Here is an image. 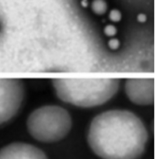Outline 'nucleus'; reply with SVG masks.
<instances>
[{
    "instance_id": "nucleus-1",
    "label": "nucleus",
    "mask_w": 156,
    "mask_h": 159,
    "mask_svg": "<svg viewBox=\"0 0 156 159\" xmlns=\"http://www.w3.org/2000/svg\"><path fill=\"white\" fill-rule=\"evenodd\" d=\"M148 132L143 123L127 110L102 113L92 121L89 146L102 159H136L144 152Z\"/></svg>"
},
{
    "instance_id": "nucleus-2",
    "label": "nucleus",
    "mask_w": 156,
    "mask_h": 159,
    "mask_svg": "<svg viewBox=\"0 0 156 159\" xmlns=\"http://www.w3.org/2000/svg\"><path fill=\"white\" fill-rule=\"evenodd\" d=\"M57 96L62 101L81 107L103 104L117 93L118 81L115 79H65L54 81Z\"/></svg>"
},
{
    "instance_id": "nucleus-3",
    "label": "nucleus",
    "mask_w": 156,
    "mask_h": 159,
    "mask_svg": "<svg viewBox=\"0 0 156 159\" xmlns=\"http://www.w3.org/2000/svg\"><path fill=\"white\" fill-rule=\"evenodd\" d=\"M34 138L44 143H53L63 139L72 126V120L66 110L57 105H45L31 113L26 123Z\"/></svg>"
},
{
    "instance_id": "nucleus-4",
    "label": "nucleus",
    "mask_w": 156,
    "mask_h": 159,
    "mask_svg": "<svg viewBox=\"0 0 156 159\" xmlns=\"http://www.w3.org/2000/svg\"><path fill=\"white\" fill-rule=\"evenodd\" d=\"M24 99L23 86L17 81H0V125L19 112Z\"/></svg>"
},
{
    "instance_id": "nucleus-5",
    "label": "nucleus",
    "mask_w": 156,
    "mask_h": 159,
    "mask_svg": "<svg viewBox=\"0 0 156 159\" xmlns=\"http://www.w3.org/2000/svg\"><path fill=\"white\" fill-rule=\"evenodd\" d=\"M126 91L132 102L140 105H151L154 101V83L151 79H131L126 83Z\"/></svg>"
},
{
    "instance_id": "nucleus-6",
    "label": "nucleus",
    "mask_w": 156,
    "mask_h": 159,
    "mask_svg": "<svg viewBox=\"0 0 156 159\" xmlns=\"http://www.w3.org/2000/svg\"><path fill=\"white\" fill-rule=\"evenodd\" d=\"M0 159H48L40 149L26 143L15 142L0 149Z\"/></svg>"
},
{
    "instance_id": "nucleus-7",
    "label": "nucleus",
    "mask_w": 156,
    "mask_h": 159,
    "mask_svg": "<svg viewBox=\"0 0 156 159\" xmlns=\"http://www.w3.org/2000/svg\"><path fill=\"white\" fill-rule=\"evenodd\" d=\"M92 10L98 15L104 14L108 9V5L104 0H95L92 3Z\"/></svg>"
},
{
    "instance_id": "nucleus-8",
    "label": "nucleus",
    "mask_w": 156,
    "mask_h": 159,
    "mask_svg": "<svg viewBox=\"0 0 156 159\" xmlns=\"http://www.w3.org/2000/svg\"><path fill=\"white\" fill-rule=\"evenodd\" d=\"M109 19L113 22H118L121 19V14L117 9H113L109 13Z\"/></svg>"
},
{
    "instance_id": "nucleus-9",
    "label": "nucleus",
    "mask_w": 156,
    "mask_h": 159,
    "mask_svg": "<svg viewBox=\"0 0 156 159\" xmlns=\"http://www.w3.org/2000/svg\"><path fill=\"white\" fill-rule=\"evenodd\" d=\"M104 32L108 37H113L117 33V29L114 25H109L104 29Z\"/></svg>"
},
{
    "instance_id": "nucleus-10",
    "label": "nucleus",
    "mask_w": 156,
    "mask_h": 159,
    "mask_svg": "<svg viewBox=\"0 0 156 159\" xmlns=\"http://www.w3.org/2000/svg\"><path fill=\"white\" fill-rule=\"evenodd\" d=\"M108 46L111 50H117L119 46V42L117 38H112L108 42Z\"/></svg>"
},
{
    "instance_id": "nucleus-11",
    "label": "nucleus",
    "mask_w": 156,
    "mask_h": 159,
    "mask_svg": "<svg viewBox=\"0 0 156 159\" xmlns=\"http://www.w3.org/2000/svg\"><path fill=\"white\" fill-rule=\"evenodd\" d=\"M137 20L143 23V22H145L146 20V17L145 14H140L137 16Z\"/></svg>"
},
{
    "instance_id": "nucleus-12",
    "label": "nucleus",
    "mask_w": 156,
    "mask_h": 159,
    "mask_svg": "<svg viewBox=\"0 0 156 159\" xmlns=\"http://www.w3.org/2000/svg\"><path fill=\"white\" fill-rule=\"evenodd\" d=\"M81 4L83 7H87L88 5V2L87 0H82Z\"/></svg>"
}]
</instances>
